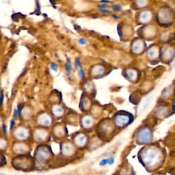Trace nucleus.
Listing matches in <instances>:
<instances>
[{
	"mask_svg": "<svg viewBox=\"0 0 175 175\" xmlns=\"http://www.w3.org/2000/svg\"><path fill=\"white\" fill-rule=\"evenodd\" d=\"M36 159L39 164L47 163L51 159V153L49 148L44 146H40L35 152Z\"/></svg>",
	"mask_w": 175,
	"mask_h": 175,
	"instance_id": "obj_1",
	"label": "nucleus"
},
{
	"mask_svg": "<svg viewBox=\"0 0 175 175\" xmlns=\"http://www.w3.org/2000/svg\"><path fill=\"white\" fill-rule=\"evenodd\" d=\"M146 153L148 154L145 155V159L146 160V162L149 165H153V164L155 165L156 162H159L160 154L157 150L149 149Z\"/></svg>",
	"mask_w": 175,
	"mask_h": 175,
	"instance_id": "obj_2",
	"label": "nucleus"
},
{
	"mask_svg": "<svg viewBox=\"0 0 175 175\" xmlns=\"http://www.w3.org/2000/svg\"><path fill=\"white\" fill-rule=\"evenodd\" d=\"M37 122L42 127H49L52 123V117L48 113L42 112L37 116Z\"/></svg>",
	"mask_w": 175,
	"mask_h": 175,
	"instance_id": "obj_3",
	"label": "nucleus"
},
{
	"mask_svg": "<svg viewBox=\"0 0 175 175\" xmlns=\"http://www.w3.org/2000/svg\"><path fill=\"white\" fill-rule=\"evenodd\" d=\"M105 71V68L102 64H95L94 66H92L89 72V75L90 76L92 77H97L99 76L104 75Z\"/></svg>",
	"mask_w": 175,
	"mask_h": 175,
	"instance_id": "obj_4",
	"label": "nucleus"
},
{
	"mask_svg": "<svg viewBox=\"0 0 175 175\" xmlns=\"http://www.w3.org/2000/svg\"><path fill=\"white\" fill-rule=\"evenodd\" d=\"M91 99L89 97V95L86 93H84L82 94L80 101V108L82 111L86 112L91 108Z\"/></svg>",
	"mask_w": 175,
	"mask_h": 175,
	"instance_id": "obj_5",
	"label": "nucleus"
},
{
	"mask_svg": "<svg viewBox=\"0 0 175 175\" xmlns=\"http://www.w3.org/2000/svg\"><path fill=\"white\" fill-rule=\"evenodd\" d=\"M94 124V120L91 115L85 114L82 116L81 118V125L82 127L87 129H90Z\"/></svg>",
	"mask_w": 175,
	"mask_h": 175,
	"instance_id": "obj_6",
	"label": "nucleus"
},
{
	"mask_svg": "<svg viewBox=\"0 0 175 175\" xmlns=\"http://www.w3.org/2000/svg\"><path fill=\"white\" fill-rule=\"evenodd\" d=\"M115 123L118 127H124L128 125L130 122V118L125 114H117L115 116Z\"/></svg>",
	"mask_w": 175,
	"mask_h": 175,
	"instance_id": "obj_7",
	"label": "nucleus"
},
{
	"mask_svg": "<svg viewBox=\"0 0 175 175\" xmlns=\"http://www.w3.org/2000/svg\"><path fill=\"white\" fill-rule=\"evenodd\" d=\"M51 114L57 118H60L63 116L65 112L64 108L60 104H55L51 106Z\"/></svg>",
	"mask_w": 175,
	"mask_h": 175,
	"instance_id": "obj_8",
	"label": "nucleus"
},
{
	"mask_svg": "<svg viewBox=\"0 0 175 175\" xmlns=\"http://www.w3.org/2000/svg\"><path fill=\"white\" fill-rule=\"evenodd\" d=\"M74 143L79 147H84L87 144V136L83 133H80L75 136Z\"/></svg>",
	"mask_w": 175,
	"mask_h": 175,
	"instance_id": "obj_9",
	"label": "nucleus"
},
{
	"mask_svg": "<svg viewBox=\"0 0 175 175\" xmlns=\"http://www.w3.org/2000/svg\"><path fill=\"white\" fill-rule=\"evenodd\" d=\"M15 136L19 140H26L29 136V131L25 127H20L15 130Z\"/></svg>",
	"mask_w": 175,
	"mask_h": 175,
	"instance_id": "obj_10",
	"label": "nucleus"
},
{
	"mask_svg": "<svg viewBox=\"0 0 175 175\" xmlns=\"http://www.w3.org/2000/svg\"><path fill=\"white\" fill-rule=\"evenodd\" d=\"M138 138L141 142L146 143L151 138V133L147 129H143L141 132L139 133Z\"/></svg>",
	"mask_w": 175,
	"mask_h": 175,
	"instance_id": "obj_11",
	"label": "nucleus"
},
{
	"mask_svg": "<svg viewBox=\"0 0 175 175\" xmlns=\"http://www.w3.org/2000/svg\"><path fill=\"white\" fill-rule=\"evenodd\" d=\"M32 114V111L30 107H29V106H25H25H24V107L21 108V109L19 116H21L24 119H27L31 117Z\"/></svg>",
	"mask_w": 175,
	"mask_h": 175,
	"instance_id": "obj_12",
	"label": "nucleus"
},
{
	"mask_svg": "<svg viewBox=\"0 0 175 175\" xmlns=\"http://www.w3.org/2000/svg\"><path fill=\"white\" fill-rule=\"evenodd\" d=\"M83 87L84 89L85 93H86L87 94H89L90 93L91 94L94 90V84L93 82L91 81H85L83 84Z\"/></svg>",
	"mask_w": 175,
	"mask_h": 175,
	"instance_id": "obj_13",
	"label": "nucleus"
},
{
	"mask_svg": "<svg viewBox=\"0 0 175 175\" xmlns=\"http://www.w3.org/2000/svg\"><path fill=\"white\" fill-rule=\"evenodd\" d=\"M74 151L73 146L71 144H64L62 148V153L66 155H71L72 153Z\"/></svg>",
	"mask_w": 175,
	"mask_h": 175,
	"instance_id": "obj_14",
	"label": "nucleus"
},
{
	"mask_svg": "<svg viewBox=\"0 0 175 175\" xmlns=\"http://www.w3.org/2000/svg\"><path fill=\"white\" fill-rule=\"evenodd\" d=\"M150 17H151L150 13L148 11H145L142 12V15H140V19L142 22H147L150 19Z\"/></svg>",
	"mask_w": 175,
	"mask_h": 175,
	"instance_id": "obj_15",
	"label": "nucleus"
},
{
	"mask_svg": "<svg viewBox=\"0 0 175 175\" xmlns=\"http://www.w3.org/2000/svg\"><path fill=\"white\" fill-rule=\"evenodd\" d=\"M133 49L135 51L136 53H140V51L143 50V44L141 42H139V40L138 42L135 43L133 45Z\"/></svg>",
	"mask_w": 175,
	"mask_h": 175,
	"instance_id": "obj_16",
	"label": "nucleus"
},
{
	"mask_svg": "<svg viewBox=\"0 0 175 175\" xmlns=\"http://www.w3.org/2000/svg\"><path fill=\"white\" fill-rule=\"evenodd\" d=\"M45 131H44V130H39L38 132L36 133V138L39 140V141H43L44 140H45V137L47 136L46 133L44 132Z\"/></svg>",
	"mask_w": 175,
	"mask_h": 175,
	"instance_id": "obj_17",
	"label": "nucleus"
},
{
	"mask_svg": "<svg viewBox=\"0 0 175 175\" xmlns=\"http://www.w3.org/2000/svg\"><path fill=\"white\" fill-rule=\"evenodd\" d=\"M114 162V158H112V157H111V158H108V159H104L101 161L100 163H99V165H100L101 166H105L106 164L112 165Z\"/></svg>",
	"mask_w": 175,
	"mask_h": 175,
	"instance_id": "obj_18",
	"label": "nucleus"
},
{
	"mask_svg": "<svg viewBox=\"0 0 175 175\" xmlns=\"http://www.w3.org/2000/svg\"><path fill=\"white\" fill-rule=\"evenodd\" d=\"M15 149L17 151V153H23L24 152L26 151L27 148L25 145H23V144H18L15 147Z\"/></svg>",
	"mask_w": 175,
	"mask_h": 175,
	"instance_id": "obj_19",
	"label": "nucleus"
},
{
	"mask_svg": "<svg viewBox=\"0 0 175 175\" xmlns=\"http://www.w3.org/2000/svg\"><path fill=\"white\" fill-rule=\"evenodd\" d=\"M65 70H66L67 74L68 75H69L71 74V72L72 70V67H71V61L70 60L67 58V61L66 64H65Z\"/></svg>",
	"mask_w": 175,
	"mask_h": 175,
	"instance_id": "obj_20",
	"label": "nucleus"
},
{
	"mask_svg": "<svg viewBox=\"0 0 175 175\" xmlns=\"http://www.w3.org/2000/svg\"><path fill=\"white\" fill-rule=\"evenodd\" d=\"M75 67L77 70H79V69H80V68H83V67H82L81 64L80 60L79 59V58H76V59H75Z\"/></svg>",
	"mask_w": 175,
	"mask_h": 175,
	"instance_id": "obj_21",
	"label": "nucleus"
},
{
	"mask_svg": "<svg viewBox=\"0 0 175 175\" xmlns=\"http://www.w3.org/2000/svg\"><path fill=\"white\" fill-rule=\"evenodd\" d=\"M78 76H79V77L81 78V80H84L85 75V71L83 69V68H80V69L78 70Z\"/></svg>",
	"mask_w": 175,
	"mask_h": 175,
	"instance_id": "obj_22",
	"label": "nucleus"
},
{
	"mask_svg": "<svg viewBox=\"0 0 175 175\" xmlns=\"http://www.w3.org/2000/svg\"><path fill=\"white\" fill-rule=\"evenodd\" d=\"M157 55V51L155 49V48H153V49H151L149 51V56L152 58H155Z\"/></svg>",
	"mask_w": 175,
	"mask_h": 175,
	"instance_id": "obj_23",
	"label": "nucleus"
},
{
	"mask_svg": "<svg viewBox=\"0 0 175 175\" xmlns=\"http://www.w3.org/2000/svg\"><path fill=\"white\" fill-rule=\"evenodd\" d=\"M77 43L80 44V45L84 46V45H86L88 44V41L85 39H84V38H80V39H78L77 40Z\"/></svg>",
	"mask_w": 175,
	"mask_h": 175,
	"instance_id": "obj_24",
	"label": "nucleus"
},
{
	"mask_svg": "<svg viewBox=\"0 0 175 175\" xmlns=\"http://www.w3.org/2000/svg\"><path fill=\"white\" fill-rule=\"evenodd\" d=\"M6 140L4 139L0 138V150L6 149Z\"/></svg>",
	"mask_w": 175,
	"mask_h": 175,
	"instance_id": "obj_25",
	"label": "nucleus"
},
{
	"mask_svg": "<svg viewBox=\"0 0 175 175\" xmlns=\"http://www.w3.org/2000/svg\"><path fill=\"white\" fill-rule=\"evenodd\" d=\"M50 67H51V70H53V71H55V72H57L58 70V65H57L56 63H54V62H51V63Z\"/></svg>",
	"mask_w": 175,
	"mask_h": 175,
	"instance_id": "obj_26",
	"label": "nucleus"
},
{
	"mask_svg": "<svg viewBox=\"0 0 175 175\" xmlns=\"http://www.w3.org/2000/svg\"><path fill=\"white\" fill-rule=\"evenodd\" d=\"M19 115V112L18 110H17V109H14V112H13V118L14 119H16L17 117H18Z\"/></svg>",
	"mask_w": 175,
	"mask_h": 175,
	"instance_id": "obj_27",
	"label": "nucleus"
},
{
	"mask_svg": "<svg viewBox=\"0 0 175 175\" xmlns=\"http://www.w3.org/2000/svg\"><path fill=\"white\" fill-rule=\"evenodd\" d=\"M15 119H12L11 120V121H10V129H12L13 127H14V126H15Z\"/></svg>",
	"mask_w": 175,
	"mask_h": 175,
	"instance_id": "obj_28",
	"label": "nucleus"
},
{
	"mask_svg": "<svg viewBox=\"0 0 175 175\" xmlns=\"http://www.w3.org/2000/svg\"><path fill=\"white\" fill-rule=\"evenodd\" d=\"M3 155H1V154H0V166H1L2 165H3Z\"/></svg>",
	"mask_w": 175,
	"mask_h": 175,
	"instance_id": "obj_29",
	"label": "nucleus"
},
{
	"mask_svg": "<svg viewBox=\"0 0 175 175\" xmlns=\"http://www.w3.org/2000/svg\"><path fill=\"white\" fill-rule=\"evenodd\" d=\"M2 126H3V125H2V120L1 117H0V127H1Z\"/></svg>",
	"mask_w": 175,
	"mask_h": 175,
	"instance_id": "obj_30",
	"label": "nucleus"
},
{
	"mask_svg": "<svg viewBox=\"0 0 175 175\" xmlns=\"http://www.w3.org/2000/svg\"><path fill=\"white\" fill-rule=\"evenodd\" d=\"M0 175H6V174H3V173H0Z\"/></svg>",
	"mask_w": 175,
	"mask_h": 175,
	"instance_id": "obj_31",
	"label": "nucleus"
},
{
	"mask_svg": "<svg viewBox=\"0 0 175 175\" xmlns=\"http://www.w3.org/2000/svg\"><path fill=\"white\" fill-rule=\"evenodd\" d=\"M174 106H175V104H174Z\"/></svg>",
	"mask_w": 175,
	"mask_h": 175,
	"instance_id": "obj_32",
	"label": "nucleus"
}]
</instances>
